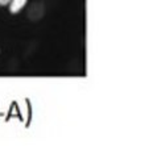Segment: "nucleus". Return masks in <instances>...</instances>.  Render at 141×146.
Segmentation results:
<instances>
[{
    "instance_id": "obj_3",
    "label": "nucleus",
    "mask_w": 141,
    "mask_h": 146,
    "mask_svg": "<svg viewBox=\"0 0 141 146\" xmlns=\"http://www.w3.org/2000/svg\"><path fill=\"white\" fill-rule=\"evenodd\" d=\"M9 3H11V0H0V7H4V5H7Z\"/></svg>"
},
{
    "instance_id": "obj_1",
    "label": "nucleus",
    "mask_w": 141,
    "mask_h": 146,
    "mask_svg": "<svg viewBox=\"0 0 141 146\" xmlns=\"http://www.w3.org/2000/svg\"><path fill=\"white\" fill-rule=\"evenodd\" d=\"M45 16V5L41 1H35L32 3L27 9V17L32 23H37Z\"/></svg>"
},
{
    "instance_id": "obj_2",
    "label": "nucleus",
    "mask_w": 141,
    "mask_h": 146,
    "mask_svg": "<svg viewBox=\"0 0 141 146\" xmlns=\"http://www.w3.org/2000/svg\"><path fill=\"white\" fill-rule=\"evenodd\" d=\"M28 0H11L9 3V12L12 15H17L23 8L27 5Z\"/></svg>"
}]
</instances>
